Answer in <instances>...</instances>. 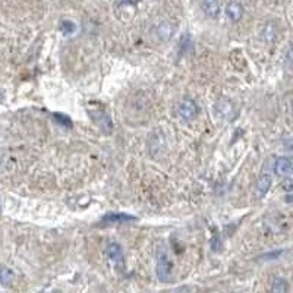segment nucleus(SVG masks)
Here are the masks:
<instances>
[{
  "instance_id": "obj_1",
  "label": "nucleus",
  "mask_w": 293,
  "mask_h": 293,
  "mask_svg": "<svg viewBox=\"0 0 293 293\" xmlns=\"http://www.w3.org/2000/svg\"><path fill=\"white\" fill-rule=\"evenodd\" d=\"M156 276L161 283H170L173 279V264L163 245L156 249Z\"/></svg>"
},
{
  "instance_id": "obj_2",
  "label": "nucleus",
  "mask_w": 293,
  "mask_h": 293,
  "mask_svg": "<svg viewBox=\"0 0 293 293\" xmlns=\"http://www.w3.org/2000/svg\"><path fill=\"white\" fill-rule=\"evenodd\" d=\"M106 254L108 260L114 264V267L120 271H123L125 268V255H123V249L119 243L111 242L106 246Z\"/></svg>"
},
{
  "instance_id": "obj_3",
  "label": "nucleus",
  "mask_w": 293,
  "mask_h": 293,
  "mask_svg": "<svg viewBox=\"0 0 293 293\" xmlns=\"http://www.w3.org/2000/svg\"><path fill=\"white\" fill-rule=\"evenodd\" d=\"M153 38L159 43H167L173 35V25L167 21H161L153 27Z\"/></svg>"
},
{
  "instance_id": "obj_4",
  "label": "nucleus",
  "mask_w": 293,
  "mask_h": 293,
  "mask_svg": "<svg viewBox=\"0 0 293 293\" xmlns=\"http://www.w3.org/2000/svg\"><path fill=\"white\" fill-rule=\"evenodd\" d=\"M91 116H93V120H94V123L103 131L104 133H111L113 132V120H111V117L107 114L104 110H94V111H91Z\"/></svg>"
},
{
  "instance_id": "obj_5",
  "label": "nucleus",
  "mask_w": 293,
  "mask_h": 293,
  "mask_svg": "<svg viewBox=\"0 0 293 293\" xmlns=\"http://www.w3.org/2000/svg\"><path fill=\"white\" fill-rule=\"evenodd\" d=\"M179 116L185 120L191 122L198 116V106L192 98H185L181 104H179Z\"/></svg>"
},
{
  "instance_id": "obj_6",
  "label": "nucleus",
  "mask_w": 293,
  "mask_h": 293,
  "mask_svg": "<svg viewBox=\"0 0 293 293\" xmlns=\"http://www.w3.org/2000/svg\"><path fill=\"white\" fill-rule=\"evenodd\" d=\"M293 163L289 157H279L274 161V173L285 179V178H292Z\"/></svg>"
},
{
  "instance_id": "obj_7",
  "label": "nucleus",
  "mask_w": 293,
  "mask_h": 293,
  "mask_svg": "<svg viewBox=\"0 0 293 293\" xmlns=\"http://www.w3.org/2000/svg\"><path fill=\"white\" fill-rule=\"evenodd\" d=\"M136 217L132 214L126 213H108L103 215L101 223L103 224H123V223H129V221H135Z\"/></svg>"
},
{
  "instance_id": "obj_8",
  "label": "nucleus",
  "mask_w": 293,
  "mask_h": 293,
  "mask_svg": "<svg viewBox=\"0 0 293 293\" xmlns=\"http://www.w3.org/2000/svg\"><path fill=\"white\" fill-rule=\"evenodd\" d=\"M243 6L240 4L239 1H229L226 9H224V13L226 16L232 21V22H239L240 19L243 18Z\"/></svg>"
},
{
  "instance_id": "obj_9",
  "label": "nucleus",
  "mask_w": 293,
  "mask_h": 293,
  "mask_svg": "<svg viewBox=\"0 0 293 293\" xmlns=\"http://www.w3.org/2000/svg\"><path fill=\"white\" fill-rule=\"evenodd\" d=\"M214 108H215V113H217L218 117H227V119H232L233 111H235L233 103L229 101V100H226V98L218 100V101L215 103Z\"/></svg>"
},
{
  "instance_id": "obj_10",
  "label": "nucleus",
  "mask_w": 293,
  "mask_h": 293,
  "mask_svg": "<svg viewBox=\"0 0 293 293\" xmlns=\"http://www.w3.org/2000/svg\"><path fill=\"white\" fill-rule=\"evenodd\" d=\"M271 184H273L271 175H270L268 172H264V173L260 176V179H258V182H257V187H255L257 196H258V198H264L267 195V192H268L270 188H271Z\"/></svg>"
},
{
  "instance_id": "obj_11",
  "label": "nucleus",
  "mask_w": 293,
  "mask_h": 293,
  "mask_svg": "<svg viewBox=\"0 0 293 293\" xmlns=\"http://www.w3.org/2000/svg\"><path fill=\"white\" fill-rule=\"evenodd\" d=\"M201 7L208 18H217L220 15L218 0H201Z\"/></svg>"
},
{
  "instance_id": "obj_12",
  "label": "nucleus",
  "mask_w": 293,
  "mask_h": 293,
  "mask_svg": "<svg viewBox=\"0 0 293 293\" xmlns=\"http://www.w3.org/2000/svg\"><path fill=\"white\" fill-rule=\"evenodd\" d=\"M53 119L57 125H60V126L66 128V129L72 128V120H71V117L66 116V114H63V113H53Z\"/></svg>"
},
{
  "instance_id": "obj_13",
  "label": "nucleus",
  "mask_w": 293,
  "mask_h": 293,
  "mask_svg": "<svg viewBox=\"0 0 293 293\" xmlns=\"http://www.w3.org/2000/svg\"><path fill=\"white\" fill-rule=\"evenodd\" d=\"M271 291H273V292H276V293L288 292V291H289V285H288V282H286L285 279H280V277H277V279H274V282H273Z\"/></svg>"
},
{
  "instance_id": "obj_14",
  "label": "nucleus",
  "mask_w": 293,
  "mask_h": 293,
  "mask_svg": "<svg viewBox=\"0 0 293 293\" xmlns=\"http://www.w3.org/2000/svg\"><path fill=\"white\" fill-rule=\"evenodd\" d=\"M12 282H13V271H12L10 268L3 267V268L0 270V283H1L3 286H9Z\"/></svg>"
},
{
  "instance_id": "obj_15",
  "label": "nucleus",
  "mask_w": 293,
  "mask_h": 293,
  "mask_svg": "<svg viewBox=\"0 0 293 293\" xmlns=\"http://www.w3.org/2000/svg\"><path fill=\"white\" fill-rule=\"evenodd\" d=\"M263 35H264V40L268 41V43L274 41L276 40V35H277V27L274 24H270L268 22L266 28H264V31H263Z\"/></svg>"
},
{
  "instance_id": "obj_16",
  "label": "nucleus",
  "mask_w": 293,
  "mask_h": 293,
  "mask_svg": "<svg viewBox=\"0 0 293 293\" xmlns=\"http://www.w3.org/2000/svg\"><path fill=\"white\" fill-rule=\"evenodd\" d=\"M75 29H77V25H75V22H74V21L63 19V21H62V24H60V31H62V34H65V35H71V34H74V32H75Z\"/></svg>"
},
{
  "instance_id": "obj_17",
  "label": "nucleus",
  "mask_w": 293,
  "mask_h": 293,
  "mask_svg": "<svg viewBox=\"0 0 293 293\" xmlns=\"http://www.w3.org/2000/svg\"><path fill=\"white\" fill-rule=\"evenodd\" d=\"M191 46H192L191 44V37H189V34H185V37L181 41V53H188Z\"/></svg>"
},
{
  "instance_id": "obj_18",
  "label": "nucleus",
  "mask_w": 293,
  "mask_h": 293,
  "mask_svg": "<svg viewBox=\"0 0 293 293\" xmlns=\"http://www.w3.org/2000/svg\"><path fill=\"white\" fill-rule=\"evenodd\" d=\"M210 245H211V249L215 251V252H218L220 249H221V242H220V238L218 236H214L211 242H210Z\"/></svg>"
},
{
  "instance_id": "obj_19",
  "label": "nucleus",
  "mask_w": 293,
  "mask_h": 293,
  "mask_svg": "<svg viewBox=\"0 0 293 293\" xmlns=\"http://www.w3.org/2000/svg\"><path fill=\"white\" fill-rule=\"evenodd\" d=\"M283 189H285L288 194H291V191H292V178H285V182H283Z\"/></svg>"
},
{
  "instance_id": "obj_20",
  "label": "nucleus",
  "mask_w": 293,
  "mask_h": 293,
  "mask_svg": "<svg viewBox=\"0 0 293 293\" xmlns=\"http://www.w3.org/2000/svg\"><path fill=\"white\" fill-rule=\"evenodd\" d=\"M133 0H116V6H123V4H131Z\"/></svg>"
}]
</instances>
